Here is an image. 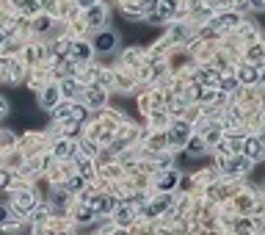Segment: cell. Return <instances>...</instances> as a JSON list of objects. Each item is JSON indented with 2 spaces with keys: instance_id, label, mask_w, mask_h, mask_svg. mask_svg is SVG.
<instances>
[{
  "instance_id": "cell-1",
  "label": "cell",
  "mask_w": 265,
  "mask_h": 235,
  "mask_svg": "<svg viewBox=\"0 0 265 235\" xmlns=\"http://www.w3.org/2000/svg\"><path fill=\"white\" fill-rule=\"evenodd\" d=\"M91 47H94L97 53H113V50L119 47V33H116V31H100L97 36H94Z\"/></svg>"
},
{
  "instance_id": "cell-2",
  "label": "cell",
  "mask_w": 265,
  "mask_h": 235,
  "mask_svg": "<svg viewBox=\"0 0 265 235\" xmlns=\"http://www.w3.org/2000/svg\"><path fill=\"white\" fill-rule=\"evenodd\" d=\"M86 207L91 213H111L113 207H116V199H113V197H91L86 202Z\"/></svg>"
},
{
  "instance_id": "cell-3",
  "label": "cell",
  "mask_w": 265,
  "mask_h": 235,
  "mask_svg": "<svg viewBox=\"0 0 265 235\" xmlns=\"http://www.w3.org/2000/svg\"><path fill=\"white\" fill-rule=\"evenodd\" d=\"M174 9H177V0H160L158 9L149 14V19H152V22H163V19H168L174 14Z\"/></svg>"
},
{
  "instance_id": "cell-4",
  "label": "cell",
  "mask_w": 265,
  "mask_h": 235,
  "mask_svg": "<svg viewBox=\"0 0 265 235\" xmlns=\"http://www.w3.org/2000/svg\"><path fill=\"white\" fill-rule=\"evenodd\" d=\"M33 194L31 191H22V194H14V210L19 213V216H28V213L33 210Z\"/></svg>"
},
{
  "instance_id": "cell-5",
  "label": "cell",
  "mask_w": 265,
  "mask_h": 235,
  "mask_svg": "<svg viewBox=\"0 0 265 235\" xmlns=\"http://www.w3.org/2000/svg\"><path fill=\"white\" fill-rule=\"evenodd\" d=\"M185 141H188V125H185V122H177L172 130H168V144L182 147Z\"/></svg>"
},
{
  "instance_id": "cell-6",
  "label": "cell",
  "mask_w": 265,
  "mask_h": 235,
  "mask_svg": "<svg viewBox=\"0 0 265 235\" xmlns=\"http://www.w3.org/2000/svg\"><path fill=\"white\" fill-rule=\"evenodd\" d=\"M86 22L88 25H94V28H97V25H103L105 22V9L103 6H91V9H86Z\"/></svg>"
},
{
  "instance_id": "cell-7",
  "label": "cell",
  "mask_w": 265,
  "mask_h": 235,
  "mask_svg": "<svg viewBox=\"0 0 265 235\" xmlns=\"http://www.w3.org/2000/svg\"><path fill=\"white\" fill-rule=\"evenodd\" d=\"M243 155H246L249 160L260 158V155H262V144H260V138H246V141H243Z\"/></svg>"
},
{
  "instance_id": "cell-8",
  "label": "cell",
  "mask_w": 265,
  "mask_h": 235,
  "mask_svg": "<svg viewBox=\"0 0 265 235\" xmlns=\"http://www.w3.org/2000/svg\"><path fill=\"white\" fill-rule=\"evenodd\" d=\"M58 94H61V89H58V86H50V89H44V94H42V105H44V108H56V105H58Z\"/></svg>"
},
{
  "instance_id": "cell-9",
  "label": "cell",
  "mask_w": 265,
  "mask_h": 235,
  "mask_svg": "<svg viewBox=\"0 0 265 235\" xmlns=\"http://www.w3.org/2000/svg\"><path fill=\"white\" fill-rule=\"evenodd\" d=\"M177 180H180V177H177V172H163L158 177V188H160V191H172V188L177 185Z\"/></svg>"
},
{
  "instance_id": "cell-10",
  "label": "cell",
  "mask_w": 265,
  "mask_h": 235,
  "mask_svg": "<svg viewBox=\"0 0 265 235\" xmlns=\"http://www.w3.org/2000/svg\"><path fill=\"white\" fill-rule=\"evenodd\" d=\"M237 80H243V83H254V80H260V69H257V66H240Z\"/></svg>"
},
{
  "instance_id": "cell-11",
  "label": "cell",
  "mask_w": 265,
  "mask_h": 235,
  "mask_svg": "<svg viewBox=\"0 0 265 235\" xmlns=\"http://www.w3.org/2000/svg\"><path fill=\"white\" fill-rule=\"evenodd\" d=\"M251 166V160L246 155H240V158H235L232 163H227V172H232V174H240V172H246Z\"/></svg>"
},
{
  "instance_id": "cell-12",
  "label": "cell",
  "mask_w": 265,
  "mask_h": 235,
  "mask_svg": "<svg viewBox=\"0 0 265 235\" xmlns=\"http://www.w3.org/2000/svg\"><path fill=\"white\" fill-rule=\"evenodd\" d=\"M69 50H72V56L78 58V61H86L88 56H91V47H88L86 42H78V44H69Z\"/></svg>"
},
{
  "instance_id": "cell-13",
  "label": "cell",
  "mask_w": 265,
  "mask_h": 235,
  "mask_svg": "<svg viewBox=\"0 0 265 235\" xmlns=\"http://www.w3.org/2000/svg\"><path fill=\"white\" fill-rule=\"evenodd\" d=\"M86 100H88V105H103L105 103V91L103 89H86Z\"/></svg>"
},
{
  "instance_id": "cell-14",
  "label": "cell",
  "mask_w": 265,
  "mask_h": 235,
  "mask_svg": "<svg viewBox=\"0 0 265 235\" xmlns=\"http://www.w3.org/2000/svg\"><path fill=\"white\" fill-rule=\"evenodd\" d=\"M232 25H237V14H227V17H219L213 22V28L215 31H227V28H232Z\"/></svg>"
},
{
  "instance_id": "cell-15",
  "label": "cell",
  "mask_w": 265,
  "mask_h": 235,
  "mask_svg": "<svg viewBox=\"0 0 265 235\" xmlns=\"http://www.w3.org/2000/svg\"><path fill=\"white\" fill-rule=\"evenodd\" d=\"M58 89H61V94H66V97H78V94L80 91H83V89H80V86L78 83H75V80L69 78V80H64V83H61L58 86Z\"/></svg>"
},
{
  "instance_id": "cell-16",
  "label": "cell",
  "mask_w": 265,
  "mask_h": 235,
  "mask_svg": "<svg viewBox=\"0 0 265 235\" xmlns=\"http://www.w3.org/2000/svg\"><path fill=\"white\" fill-rule=\"evenodd\" d=\"M185 144H188V155H202L205 152V141L202 138H188Z\"/></svg>"
},
{
  "instance_id": "cell-17",
  "label": "cell",
  "mask_w": 265,
  "mask_h": 235,
  "mask_svg": "<svg viewBox=\"0 0 265 235\" xmlns=\"http://www.w3.org/2000/svg\"><path fill=\"white\" fill-rule=\"evenodd\" d=\"M56 155H58V158H69V155H75V144H69V141H58Z\"/></svg>"
},
{
  "instance_id": "cell-18",
  "label": "cell",
  "mask_w": 265,
  "mask_h": 235,
  "mask_svg": "<svg viewBox=\"0 0 265 235\" xmlns=\"http://www.w3.org/2000/svg\"><path fill=\"white\" fill-rule=\"evenodd\" d=\"M80 188H83V177H72L66 183V191H80Z\"/></svg>"
},
{
  "instance_id": "cell-19",
  "label": "cell",
  "mask_w": 265,
  "mask_h": 235,
  "mask_svg": "<svg viewBox=\"0 0 265 235\" xmlns=\"http://www.w3.org/2000/svg\"><path fill=\"white\" fill-rule=\"evenodd\" d=\"M166 205H168V199H160L158 205H149V207H147V213H149V216H155V213H160Z\"/></svg>"
},
{
  "instance_id": "cell-20",
  "label": "cell",
  "mask_w": 265,
  "mask_h": 235,
  "mask_svg": "<svg viewBox=\"0 0 265 235\" xmlns=\"http://www.w3.org/2000/svg\"><path fill=\"white\" fill-rule=\"evenodd\" d=\"M160 0H141V11H155Z\"/></svg>"
},
{
  "instance_id": "cell-21",
  "label": "cell",
  "mask_w": 265,
  "mask_h": 235,
  "mask_svg": "<svg viewBox=\"0 0 265 235\" xmlns=\"http://www.w3.org/2000/svg\"><path fill=\"white\" fill-rule=\"evenodd\" d=\"M36 9H39V3H36V0H25V11H31V14H33Z\"/></svg>"
},
{
  "instance_id": "cell-22",
  "label": "cell",
  "mask_w": 265,
  "mask_h": 235,
  "mask_svg": "<svg viewBox=\"0 0 265 235\" xmlns=\"http://www.w3.org/2000/svg\"><path fill=\"white\" fill-rule=\"evenodd\" d=\"M78 3H80V6H83V9H91V6H97V3H100V0H78Z\"/></svg>"
},
{
  "instance_id": "cell-23",
  "label": "cell",
  "mask_w": 265,
  "mask_h": 235,
  "mask_svg": "<svg viewBox=\"0 0 265 235\" xmlns=\"http://www.w3.org/2000/svg\"><path fill=\"white\" fill-rule=\"evenodd\" d=\"M6 113H9V103H6L3 97H0V116H6Z\"/></svg>"
},
{
  "instance_id": "cell-24",
  "label": "cell",
  "mask_w": 265,
  "mask_h": 235,
  "mask_svg": "<svg viewBox=\"0 0 265 235\" xmlns=\"http://www.w3.org/2000/svg\"><path fill=\"white\" fill-rule=\"evenodd\" d=\"M6 219H9V210H6V207H3V205H0V224H3V221H6Z\"/></svg>"
},
{
  "instance_id": "cell-25",
  "label": "cell",
  "mask_w": 265,
  "mask_h": 235,
  "mask_svg": "<svg viewBox=\"0 0 265 235\" xmlns=\"http://www.w3.org/2000/svg\"><path fill=\"white\" fill-rule=\"evenodd\" d=\"M251 6H254V9H265V0H249Z\"/></svg>"
}]
</instances>
